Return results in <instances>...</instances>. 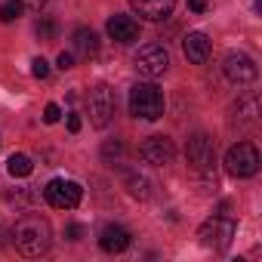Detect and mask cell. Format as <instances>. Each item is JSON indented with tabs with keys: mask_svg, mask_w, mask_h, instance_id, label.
<instances>
[{
	"mask_svg": "<svg viewBox=\"0 0 262 262\" xmlns=\"http://www.w3.org/2000/svg\"><path fill=\"white\" fill-rule=\"evenodd\" d=\"M13 244L22 256H43L53 244V228L43 216H22L13 228Z\"/></svg>",
	"mask_w": 262,
	"mask_h": 262,
	"instance_id": "6da1fadb",
	"label": "cell"
},
{
	"mask_svg": "<svg viewBox=\"0 0 262 262\" xmlns=\"http://www.w3.org/2000/svg\"><path fill=\"white\" fill-rule=\"evenodd\" d=\"M164 108H167L164 93L155 83H136L133 90H129V111H133V117L158 120L164 114Z\"/></svg>",
	"mask_w": 262,
	"mask_h": 262,
	"instance_id": "7a4b0ae2",
	"label": "cell"
},
{
	"mask_svg": "<svg viewBox=\"0 0 262 262\" xmlns=\"http://www.w3.org/2000/svg\"><path fill=\"white\" fill-rule=\"evenodd\" d=\"M225 170L234 179H250L259 173V151L250 142H237L225 151Z\"/></svg>",
	"mask_w": 262,
	"mask_h": 262,
	"instance_id": "3957f363",
	"label": "cell"
},
{
	"mask_svg": "<svg viewBox=\"0 0 262 262\" xmlns=\"http://www.w3.org/2000/svg\"><path fill=\"white\" fill-rule=\"evenodd\" d=\"M234 234H237V225L228 216H213L198 228V237H201V244L207 250H228Z\"/></svg>",
	"mask_w": 262,
	"mask_h": 262,
	"instance_id": "277c9868",
	"label": "cell"
},
{
	"mask_svg": "<svg viewBox=\"0 0 262 262\" xmlns=\"http://www.w3.org/2000/svg\"><path fill=\"white\" fill-rule=\"evenodd\" d=\"M133 65H136V71H139L142 77L155 80V77H161V74L170 68V53H167L164 43H145V47L136 53Z\"/></svg>",
	"mask_w": 262,
	"mask_h": 262,
	"instance_id": "5b68a950",
	"label": "cell"
},
{
	"mask_svg": "<svg viewBox=\"0 0 262 262\" xmlns=\"http://www.w3.org/2000/svg\"><path fill=\"white\" fill-rule=\"evenodd\" d=\"M185 158H188L191 170H198V173H213V167H216V145H213V139L204 136V133L191 136V139L185 142Z\"/></svg>",
	"mask_w": 262,
	"mask_h": 262,
	"instance_id": "8992f818",
	"label": "cell"
},
{
	"mask_svg": "<svg viewBox=\"0 0 262 262\" xmlns=\"http://www.w3.org/2000/svg\"><path fill=\"white\" fill-rule=\"evenodd\" d=\"M43 198H47V204L56 207V210H74V207L80 204V198H83V188H80L77 182H71V179H53V182L43 188Z\"/></svg>",
	"mask_w": 262,
	"mask_h": 262,
	"instance_id": "52a82bcc",
	"label": "cell"
},
{
	"mask_svg": "<svg viewBox=\"0 0 262 262\" xmlns=\"http://www.w3.org/2000/svg\"><path fill=\"white\" fill-rule=\"evenodd\" d=\"M111 117H114V93H111V86H96L93 93H90V120H93V126H108L111 123Z\"/></svg>",
	"mask_w": 262,
	"mask_h": 262,
	"instance_id": "ba28073f",
	"label": "cell"
},
{
	"mask_svg": "<svg viewBox=\"0 0 262 262\" xmlns=\"http://www.w3.org/2000/svg\"><path fill=\"white\" fill-rule=\"evenodd\" d=\"M222 71H225V77L231 80V83H253L256 80V74H259V68H256V62L247 56V53H228L225 56V65H222Z\"/></svg>",
	"mask_w": 262,
	"mask_h": 262,
	"instance_id": "9c48e42d",
	"label": "cell"
},
{
	"mask_svg": "<svg viewBox=\"0 0 262 262\" xmlns=\"http://www.w3.org/2000/svg\"><path fill=\"white\" fill-rule=\"evenodd\" d=\"M139 158L145 164H151V167H167V164H173L176 148H173V142L167 136H151V139H145L139 145Z\"/></svg>",
	"mask_w": 262,
	"mask_h": 262,
	"instance_id": "30bf717a",
	"label": "cell"
},
{
	"mask_svg": "<svg viewBox=\"0 0 262 262\" xmlns=\"http://www.w3.org/2000/svg\"><path fill=\"white\" fill-rule=\"evenodd\" d=\"M105 31H108V37L117 40V43H136L139 34H142L139 22H136V19H129V16H111L108 25H105Z\"/></svg>",
	"mask_w": 262,
	"mask_h": 262,
	"instance_id": "8fae6325",
	"label": "cell"
},
{
	"mask_svg": "<svg viewBox=\"0 0 262 262\" xmlns=\"http://www.w3.org/2000/svg\"><path fill=\"white\" fill-rule=\"evenodd\" d=\"M129 7H133V13L142 16L145 22H164L173 13L176 0H129Z\"/></svg>",
	"mask_w": 262,
	"mask_h": 262,
	"instance_id": "7c38bea8",
	"label": "cell"
},
{
	"mask_svg": "<svg viewBox=\"0 0 262 262\" xmlns=\"http://www.w3.org/2000/svg\"><path fill=\"white\" fill-rule=\"evenodd\" d=\"M210 37L207 34H201V31H191V34H185L182 37V53H185V59L191 62V65H204L207 59H210Z\"/></svg>",
	"mask_w": 262,
	"mask_h": 262,
	"instance_id": "4fadbf2b",
	"label": "cell"
},
{
	"mask_svg": "<svg viewBox=\"0 0 262 262\" xmlns=\"http://www.w3.org/2000/svg\"><path fill=\"white\" fill-rule=\"evenodd\" d=\"M129 241H133V237H129V231L120 228V225H105L99 231V247L105 253H123L129 247Z\"/></svg>",
	"mask_w": 262,
	"mask_h": 262,
	"instance_id": "5bb4252c",
	"label": "cell"
},
{
	"mask_svg": "<svg viewBox=\"0 0 262 262\" xmlns=\"http://www.w3.org/2000/svg\"><path fill=\"white\" fill-rule=\"evenodd\" d=\"M231 111H234V120H237L241 126H250V123H256V117H259V99H256V96H244V99H237V105H234Z\"/></svg>",
	"mask_w": 262,
	"mask_h": 262,
	"instance_id": "9a60e30c",
	"label": "cell"
},
{
	"mask_svg": "<svg viewBox=\"0 0 262 262\" xmlns=\"http://www.w3.org/2000/svg\"><path fill=\"white\" fill-rule=\"evenodd\" d=\"M74 50L83 56V59H93L99 53V34L90 31V28H77L74 31Z\"/></svg>",
	"mask_w": 262,
	"mask_h": 262,
	"instance_id": "2e32d148",
	"label": "cell"
},
{
	"mask_svg": "<svg viewBox=\"0 0 262 262\" xmlns=\"http://www.w3.org/2000/svg\"><path fill=\"white\" fill-rule=\"evenodd\" d=\"M31 170H34V164H31V158H25V155H13V158L7 161V173H10V176H19V179H22V176H28Z\"/></svg>",
	"mask_w": 262,
	"mask_h": 262,
	"instance_id": "e0dca14e",
	"label": "cell"
},
{
	"mask_svg": "<svg viewBox=\"0 0 262 262\" xmlns=\"http://www.w3.org/2000/svg\"><path fill=\"white\" fill-rule=\"evenodd\" d=\"M126 185H129V194H133V198H139V201L151 198V188H148V179H145V176L129 173V176H126Z\"/></svg>",
	"mask_w": 262,
	"mask_h": 262,
	"instance_id": "ac0fdd59",
	"label": "cell"
},
{
	"mask_svg": "<svg viewBox=\"0 0 262 262\" xmlns=\"http://www.w3.org/2000/svg\"><path fill=\"white\" fill-rule=\"evenodd\" d=\"M19 16H22V4H19V0H10V4H4V7H0V22H4V25L16 22Z\"/></svg>",
	"mask_w": 262,
	"mask_h": 262,
	"instance_id": "d6986e66",
	"label": "cell"
},
{
	"mask_svg": "<svg viewBox=\"0 0 262 262\" xmlns=\"http://www.w3.org/2000/svg\"><path fill=\"white\" fill-rule=\"evenodd\" d=\"M56 34H59V25H56L50 16H43V19L37 22V37H40V40H56Z\"/></svg>",
	"mask_w": 262,
	"mask_h": 262,
	"instance_id": "ffe728a7",
	"label": "cell"
},
{
	"mask_svg": "<svg viewBox=\"0 0 262 262\" xmlns=\"http://www.w3.org/2000/svg\"><path fill=\"white\" fill-rule=\"evenodd\" d=\"M120 155H123V142H120V139H114V142H105V145H102V158H105V161H111V158L117 161Z\"/></svg>",
	"mask_w": 262,
	"mask_h": 262,
	"instance_id": "44dd1931",
	"label": "cell"
},
{
	"mask_svg": "<svg viewBox=\"0 0 262 262\" xmlns=\"http://www.w3.org/2000/svg\"><path fill=\"white\" fill-rule=\"evenodd\" d=\"M31 74H34L37 80H43V77H50V65H47V59H40V56H37V59L31 62Z\"/></svg>",
	"mask_w": 262,
	"mask_h": 262,
	"instance_id": "7402d4cb",
	"label": "cell"
},
{
	"mask_svg": "<svg viewBox=\"0 0 262 262\" xmlns=\"http://www.w3.org/2000/svg\"><path fill=\"white\" fill-rule=\"evenodd\" d=\"M59 117H62V108H59L56 102H50V105L43 108V123H59Z\"/></svg>",
	"mask_w": 262,
	"mask_h": 262,
	"instance_id": "603a6c76",
	"label": "cell"
},
{
	"mask_svg": "<svg viewBox=\"0 0 262 262\" xmlns=\"http://www.w3.org/2000/svg\"><path fill=\"white\" fill-rule=\"evenodd\" d=\"M22 4V10H47L53 0H19Z\"/></svg>",
	"mask_w": 262,
	"mask_h": 262,
	"instance_id": "cb8c5ba5",
	"label": "cell"
},
{
	"mask_svg": "<svg viewBox=\"0 0 262 262\" xmlns=\"http://www.w3.org/2000/svg\"><path fill=\"white\" fill-rule=\"evenodd\" d=\"M56 65H59L62 71H68V68H74V56H71V53H59V59H56Z\"/></svg>",
	"mask_w": 262,
	"mask_h": 262,
	"instance_id": "d4e9b609",
	"label": "cell"
},
{
	"mask_svg": "<svg viewBox=\"0 0 262 262\" xmlns=\"http://www.w3.org/2000/svg\"><path fill=\"white\" fill-rule=\"evenodd\" d=\"M65 237H68V241H80V237H83V225H77V222L68 225V228H65Z\"/></svg>",
	"mask_w": 262,
	"mask_h": 262,
	"instance_id": "484cf974",
	"label": "cell"
},
{
	"mask_svg": "<svg viewBox=\"0 0 262 262\" xmlns=\"http://www.w3.org/2000/svg\"><path fill=\"white\" fill-rule=\"evenodd\" d=\"M68 129H71V133H77V129H80V114L77 111L68 114Z\"/></svg>",
	"mask_w": 262,
	"mask_h": 262,
	"instance_id": "4316f807",
	"label": "cell"
},
{
	"mask_svg": "<svg viewBox=\"0 0 262 262\" xmlns=\"http://www.w3.org/2000/svg\"><path fill=\"white\" fill-rule=\"evenodd\" d=\"M188 10L191 13H204L207 10V0H188Z\"/></svg>",
	"mask_w": 262,
	"mask_h": 262,
	"instance_id": "83f0119b",
	"label": "cell"
}]
</instances>
